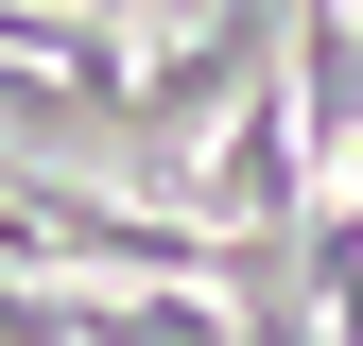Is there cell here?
<instances>
[{"label": "cell", "instance_id": "obj_1", "mask_svg": "<svg viewBox=\"0 0 363 346\" xmlns=\"http://www.w3.org/2000/svg\"><path fill=\"white\" fill-rule=\"evenodd\" d=\"M294 208H311V139H294V86L259 69L191 156V225H294Z\"/></svg>", "mask_w": 363, "mask_h": 346}]
</instances>
